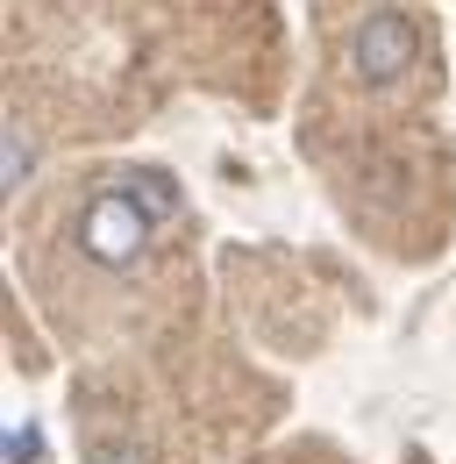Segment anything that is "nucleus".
Returning a JSON list of instances; mask_svg holds the SVG:
<instances>
[{"label":"nucleus","instance_id":"obj_1","mask_svg":"<svg viewBox=\"0 0 456 464\" xmlns=\"http://www.w3.org/2000/svg\"><path fill=\"white\" fill-rule=\"evenodd\" d=\"M150 229H157V215L114 179L108 193H93L86 208H79V250L93 257V265H108V272H121V265H136L143 257V243H150Z\"/></svg>","mask_w":456,"mask_h":464},{"label":"nucleus","instance_id":"obj_2","mask_svg":"<svg viewBox=\"0 0 456 464\" xmlns=\"http://www.w3.org/2000/svg\"><path fill=\"white\" fill-rule=\"evenodd\" d=\"M406 64H413V22L393 14V7L364 14L356 36H349V72L364 86H393V79H406Z\"/></svg>","mask_w":456,"mask_h":464},{"label":"nucleus","instance_id":"obj_3","mask_svg":"<svg viewBox=\"0 0 456 464\" xmlns=\"http://www.w3.org/2000/svg\"><path fill=\"white\" fill-rule=\"evenodd\" d=\"M121 186H128V193H136L157 222H171V215H178V186H171L165 172H121Z\"/></svg>","mask_w":456,"mask_h":464},{"label":"nucleus","instance_id":"obj_4","mask_svg":"<svg viewBox=\"0 0 456 464\" xmlns=\"http://www.w3.org/2000/svg\"><path fill=\"white\" fill-rule=\"evenodd\" d=\"M22 179H29V136L7 129V186H22Z\"/></svg>","mask_w":456,"mask_h":464},{"label":"nucleus","instance_id":"obj_5","mask_svg":"<svg viewBox=\"0 0 456 464\" xmlns=\"http://www.w3.org/2000/svg\"><path fill=\"white\" fill-rule=\"evenodd\" d=\"M7 443H14V464H36V429H14Z\"/></svg>","mask_w":456,"mask_h":464}]
</instances>
